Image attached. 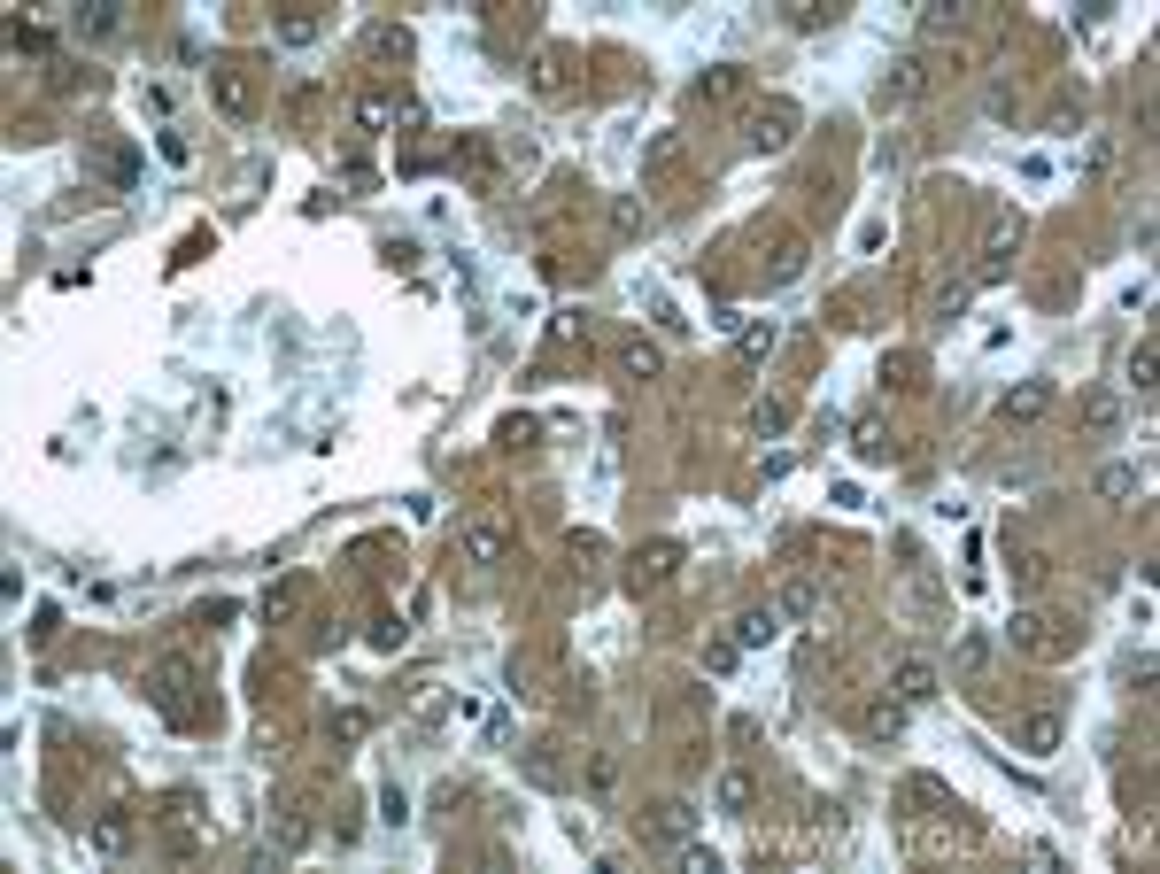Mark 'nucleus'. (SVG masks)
Listing matches in <instances>:
<instances>
[{
  "instance_id": "19",
  "label": "nucleus",
  "mask_w": 1160,
  "mask_h": 874,
  "mask_svg": "<svg viewBox=\"0 0 1160 874\" xmlns=\"http://www.w3.org/2000/svg\"><path fill=\"white\" fill-rule=\"evenodd\" d=\"M905 728V704H874L867 712V735H898Z\"/></svg>"
},
{
  "instance_id": "10",
  "label": "nucleus",
  "mask_w": 1160,
  "mask_h": 874,
  "mask_svg": "<svg viewBox=\"0 0 1160 874\" xmlns=\"http://www.w3.org/2000/svg\"><path fill=\"white\" fill-rule=\"evenodd\" d=\"M124 844H132V820H124V813H101V828H93V851H101V859H116Z\"/></svg>"
},
{
  "instance_id": "4",
  "label": "nucleus",
  "mask_w": 1160,
  "mask_h": 874,
  "mask_svg": "<svg viewBox=\"0 0 1160 874\" xmlns=\"http://www.w3.org/2000/svg\"><path fill=\"white\" fill-rule=\"evenodd\" d=\"M782 635V604H758V612L735 619V650H758V642H774Z\"/></svg>"
},
{
  "instance_id": "8",
  "label": "nucleus",
  "mask_w": 1160,
  "mask_h": 874,
  "mask_svg": "<svg viewBox=\"0 0 1160 874\" xmlns=\"http://www.w3.org/2000/svg\"><path fill=\"white\" fill-rule=\"evenodd\" d=\"M751 797H758V782L743 774V766H727V774H720V813L743 820V813H751Z\"/></svg>"
},
{
  "instance_id": "15",
  "label": "nucleus",
  "mask_w": 1160,
  "mask_h": 874,
  "mask_svg": "<svg viewBox=\"0 0 1160 874\" xmlns=\"http://www.w3.org/2000/svg\"><path fill=\"white\" fill-rule=\"evenodd\" d=\"M650 828H658L666 844H681V836H689V805H658V820H650Z\"/></svg>"
},
{
  "instance_id": "12",
  "label": "nucleus",
  "mask_w": 1160,
  "mask_h": 874,
  "mask_svg": "<svg viewBox=\"0 0 1160 874\" xmlns=\"http://www.w3.org/2000/svg\"><path fill=\"white\" fill-rule=\"evenodd\" d=\"M1083 426H1091V434H1114V426H1122V403H1114V395H1091V403H1083Z\"/></svg>"
},
{
  "instance_id": "21",
  "label": "nucleus",
  "mask_w": 1160,
  "mask_h": 874,
  "mask_svg": "<svg viewBox=\"0 0 1160 874\" xmlns=\"http://www.w3.org/2000/svg\"><path fill=\"white\" fill-rule=\"evenodd\" d=\"M820 604V581H789L782 588V612H812Z\"/></svg>"
},
{
  "instance_id": "7",
  "label": "nucleus",
  "mask_w": 1160,
  "mask_h": 874,
  "mask_svg": "<svg viewBox=\"0 0 1160 874\" xmlns=\"http://www.w3.org/2000/svg\"><path fill=\"white\" fill-rule=\"evenodd\" d=\"M464 557H472V565H495V557H503V526L472 519V526H464Z\"/></svg>"
},
{
  "instance_id": "17",
  "label": "nucleus",
  "mask_w": 1160,
  "mask_h": 874,
  "mask_svg": "<svg viewBox=\"0 0 1160 874\" xmlns=\"http://www.w3.org/2000/svg\"><path fill=\"white\" fill-rule=\"evenodd\" d=\"M952 658H959L967 673H983V666H990V635H959V650H952Z\"/></svg>"
},
{
  "instance_id": "24",
  "label": "nucleus",
  "mask_w": 1160,
  "mask_h": 874,
  "mask_svg": "<svg viewBox=\"0 0 1160 874\" xmlns=\"http://www.w3.org/2000/svg\"><path fill=\"white\" fill-rule=\"evenodd\" d=\"M774 349V325H743V356H766Z\"/></svg>"
},
{
  "instance_id": "3",
  "label": "nucleus",
  "mask_w": 1160,
  "mask_h": 874,
  "mask_svg": "<svg viewBox=\"0 0 1160 874\" xmlns=\"http://www.w3.org/2000/svg\"><path fill=\"white\" fill-rule=\"evenodd\" d=\"M209 93H217L225 117H248V101H256V93H248V70H232V62H225V70H209Z\"/></svg>"
},
{
  "instance_id": "2",
  "label": "nucleus",
  "mask_w": 1160,
  "mask_h": 874,
  "mask_svg": "<svg viewBox=\"0 0 1160 874\" xmlns=\"http://www.w3.org/2000/svg\"><path fill=\"white\" fill-rule=\"evenodd\" d=\"M789 140H797V109H789V101H766V109L751 117V147L774 155V147H789Z\"/></svg>"
},
{
  "instance_id": "18",
  "label": "nucleus",
  "mask_w": 1160,
  "mask_h": 874,
  "mask_svg": "<svg viewBox=\"0 0 1160 874\" xmlns=\"http://www.w3.org/2000/svg\"><path fill=\"white\" fill-rule=\"evenodd\" d=\"M1130 387H1137V395H1153V341H1137V356H1130Z\"/></svg>"
},
{
  "instance_id": "5",
  "label": "nucleus",
  "mask_w": 1160,
  "mask_h": 874,
  "mask_svg": "<svg viewBox=\"0 0 1160 874\" xmlns=\"http://www.w3.org/2000/svg\"><path fill=\"white\" fill-rule=\"evenodd\" d=\"M1044 403H1052V387H1044V379H1029V387H1014V395L998 403V418H1006V426H1029Z\"/></svg>"
},
{
  "instance_id": "16",
  "label": "nucleus",
  "mask_w": 1160,
  "mask_h": 874,
  "mask_svg": "<svg viewBox=\"0 0 1160 874\" xmlns=\"http://www.w3.org/2000/svg\"><path fill=\"white\" fill-rule=\"evenodd\" d=\"M1099 496H1137V465H1106L1099 472Z\"/></svg>"
},
{
  "instance_id": "11",
  "label": "nucleus",
  "mask_w": 1160,
  "mask_h": 874,
  "mask_svg": "<svg viewBox=\"0 0 1160 874\" xmlns=\"http://www.w3.org/2000/svg\"><path fill=\"white\" fill-rule=\"evenodd\" d=\"M673 557H681V550H673V542H658V550H642V557H635V573H627V581H635V588H642V581H666V565H673Z\"/></svg>"
},
{
  "instance_id": "23",
  "label": "nucleus",
  "mask_w": 1160,
  "mask_h": 874,
  "mask_svg": "<svg viewBox=\"0 0 1160 874\" xmlns=\"http://www.w3.org/2000/svg\"><path fill=\"white\" fill-rule=\"evenodd\" d=\"M356 117H364V124H387V117H395V101H387V93H364V109H356Z\"/></svg>"
},
{
  "instance_id": "22",
  "label": "nucleus",
  "mask_w": 1160,
  "mask_h": 874,
  "mask_svg": "<svg viewBox=\"0 0 1160 874\" xmlns=\"http://www.w3.org/2000/svg\"><path fill=\"white\" fill-rule=\"evenodd\" d=\"M116 24H124V16H116V8H86V16H78V31H86V39H109Z\"/></svg>"
},
{
  "instance_id": "6",
  "label": "nucleus",
  "mask_w": 1160,
  "mask_h": 874,
  "mask_svg": "<svg viewBox=\"0 0 1160 874\" xmlns=\"http://www.w3.org/2000/svg\"><path fill=\"white\" fill-rule=\"evenodd\" d=\"M913 93H921V62L905 55V62H890V78H882V86H874V101H882V109H890V101H913Z\"/></svg>"
},
{
  "instance_id": "14",
  "label": "nucleus",
  "mask_w": 1160,
  "mask_h": 874,
  "mask_svg": "<svg viewBox=\"0 0 1160 874\" xmlns=\"http://www.w3.org/2000/svg\"><path fill=\"white\" fill-rule=\"evenodd\" d=\"M905 789H913V805H936V813H952V789L936 782V774H913Z\"/></svg>"
},
{
  "instance_id": "1",
  "label": "nucleus",
  "mask_w": 1160,
  "mask_h": 874,
  "mask_svg": "<svg viewBox=\"0 0 1160 874\" xmlns=\"http://www.w3.org/2000/svg\"><path fill=\"white\" fill-rule=\"evenodd\" d=\"M890 689H898V704H928V697H936V658L905 650L898 666H890Z\"/></svg>"
},
{
  "instance_id": "20",
  "label": "nucleus",
  "mask_w": 1160,
  "mask_h": 874,
  "mask_svg": "<svg viewBox=\"0 0 1160 874\" xmlns=\"http://www.w3.org/2000/svg\"><path fill=\"white\" fill-rule=\"evenodd\" d=\"M658 364H666V356L650 349V341H627V372H635V379H650V372H658Z\"/></svg>"
},
{
  "instance_id": "9",
  "label": "nucleus",
  "mask_w": 1160,
  "mask_h": 874,
  "mask_svg": "<svg viewBox=\"0 0 1160 874\" xmlns=\"http://www.w3.org/2000/svg\"><path fill=\"white\" fill-rule=\"evenodd\" d=\"M1021 751H1060V720H1052V712H1037V720H1021Z\"/></svg>"
},
{
  "instance_id": "13",
  "label": "nucleus",
  "mask_w": 1160,
  "mask_h": 874,
  "mask_svg": "<svg viewBox=\"0 0 1160 874\" xmlns=\"http://www.w3.org/2000/svg\"><path fill=\"white\" fill-rule=\"evenodd\" d=\"M534 86H542V93L565 86V47H542V55H534Z\"/></svg>"
}]
</instances>
